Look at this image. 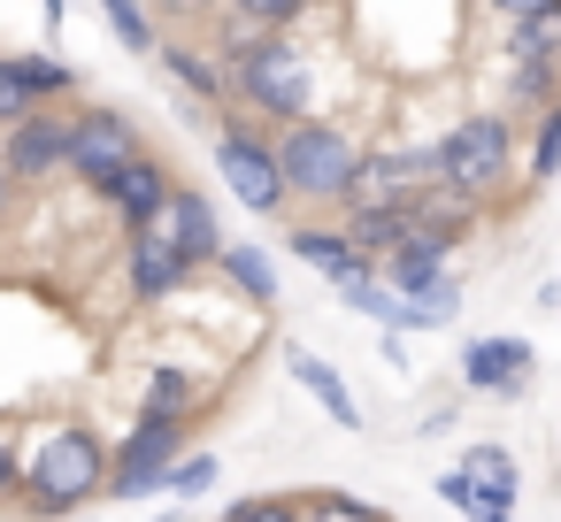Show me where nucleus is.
<instances>
[{
	"mask_svg": "<svg viewBox=\"0 0 561 522\" xmlns=\"http://www.w3.org/2000/svg\"><path fill=\"white\" fill-rule=\"evenodd\" d=\"M147 9H154V24H193V32H201L224 0H147Z\"/></svg>",
	"mask_w": 561,
	"mask_h": 522,
	"instance_id": "31",
	"label": "nucleus"
},
{
	"mask_svg": "<svg viewBox=\"0 0 561 522\" xmlns=\"http://www.w3.org/2000/svg\"><path fill=\"white\" fill-rule=\"evenodd\" d=\"M438 499H446L454 514H469V522H477V484H469L461 468H446V476H438Z\"/></svg>",
	"mask_w": 561,
	"mask_h": 522,
	"instance_id": "33",
	"label": "nucleus"
},
{
	"mask_svg": "<svg viewBox=\"0 0 561 522\" xmlns=\"http://www.w3.org/2000/svg\"><path fill=\"white\" fill-rule=\"evenodd\" d=\"M193 445V422H170V415H131V430L108 445V499H147L162 491L170 461Z\"/></svg>",
	"mask_w": 561,
	"mask_h": 522,
	"instance_id": "7",
	"label": "nucleus"
},
{
	"mask_svg": "<svg viewBox=\"0 0 561 522\" xmlns=\"http://www.w3.org/2000/svg\"><path fill=\"white\" fill-rule=\"evenodd\" d=\"M285 369H293V384H300V392H308V399H316V407H323V415H331L339 430H362V407H354V392H346V376H339V369H331L323 353H308V346H293V353H285Z\"/></svg>",
	"mask_w": 561,
	"mask_h": 522,
	"instance_id": "16",
	"label": "nucleus"
},
{
	"mask_svg": "<svg viewBox=\"0 0 561 522\" xmlns=\"http://www.w3.org/2000/svg\"><path fill=\"white\" fill-rule=\"evenodd\" d=\"M530 369H538V346L500 330V338H469L461 346V384L484 392V399H523L530 392Z\"/></svg>",
	"mask_w": 561,
	"mask_h": 522,
	"instance_id": "9",
	"label": "nucleus"
},
{
	"mask_svg": "<svg viewBox=\"0 0 561 522\" xmlns=\"http://www.w3.org/2000/svg\"><path fill=\"white\" fill-rule=\"evenodd\" d=\"M185 285H193V269L162 231H124V292H131V308H162Z\"/></svg>",
	"mask_w": 561,
	"mask_h": 522,
	"instance_id": "12",
	"label": "nucleus"
},
{
	"mask_svg": "<svg viewBox=\"0 0 561 522\" xmlns=\"http://www.w3.org/2000/svg\"><path fill=\"white\" fill-rule=\"evenodd\" d=\"M500 62H561V0L538 16L500 24Z\"/></svg>",
	"mask_w": 561,
	"mask_h": 522,
	"instance_id": "20",
	"label": "nucleus"
},
{
	"mask_svg": "<svg viewBox=\"0 0 561 522\" xmlns=\"http://www.w3.org/2000/svg\"><path fill=\"white\" fill-rule=\"evenodd\" d=\"M507 78H500V108L515 116V124H530L538 108H553L561 101V62H500Z\"/></svg>",
	"mask_w": 561,
	"mask_h": 522,
	"instance_id": "19",
	"label": "nucleus"
},
{
	"mask_svg": "<svg viewBox=\"0 0 561 522\" xmlns=\"http://www.w3.org/2000/svg\"><path fill=\"white\" fill-rule=\"evenodd\" d=\"M16 62H24V78H32V93H39V108H70V101L85 93L78 62H62L55 47H32V55H16Z\"/></svg>",
	"mask_w": 561,
	"mask_h": 522,
	"instance_id": "23",
	"label": "nucleus"
},
{
	"mask_svg": "<svg viewBox=\"0 0 561 522\" xmlns=\"http://www.w3.org/2000/svg\"><path fill=\"white\" fill-rule=\"evenodd\" d=\"M254 39H270V32H262L254 16H239V9H216V16H208V47H216L224 62H231V55H247Z\"/></svg>",
	"mask_w": 561,
	"mask_h": 522,
	"instance_id": "29",
	"label": "nucleus"
},
{
	"mask_svg": "<svg viewBox=\"0 0 561 522\" xmlns=\"http://www.w3.org/2000/svg\"><path fill=\"white\" fill-rule=\"evenodd\" d=\"M0 499H24V438L0 430Z\"/></svg>",
	"mask_w": 561,
	"mask_h": 522,
	"instance_id": "32",
	"label": "nucleus"
},
{
	"mask_svg": "<svg viewBox=\"0 0 561 522\" xmlns=\"http://www.w3.org/2000/svg\"><path fill=\"white\" fill-rule=\"evenodd\" d=\"M553 177H561V101L523 124V193H546Z\"/></svg>",
	"mask_w": 561,
	"mask_h": 522,
	"instance_id": "22",
	"label": "nucleus"
},
{
	"mask_svg": "<svg viewBox=\"0 0 561 522\" xmlns=\"http://www.w3.org/2000/svg\"><path fill=\"white\" fill-rule=\"evenodd\" d=\"M154 62L170 70V85H178V93H193V101H201V116H208V124L231 108V78H224V55H216V47H193V39H170V32H162Z\"/></svg>",
	"mask_w": 561,
	"mask_h": 522,
	"instance_id": "14",
	"label": "nucleus"
},
{
	"mask_svg": "<svg viewBox=\"0 0 561 522\" xmlns=\"http://www.w3.org/2000/svg\"><path fill=\"white\" fill-rule=\"evenodd\" d=\"M224 522H308V507H300L293 491H254V499H239Z\"/></svg>",
	"mask_w": 561,
	"mask_h": 522,
	"instance_id": "30",
	"label": "nucleus"
},
{
	"mask_svg": "<svg viewBox=\"0 0 561 522\" xmlns=\"http://www.w3.org/2000/svg\"><path fill=\"white\" fill-rule=\"evenodd\" d=\"M231 78V108H247L254 124H300V116H331L323 108V55L300 39V32H270L254 39L247 55L224 62Z\"/></svg>",
	"mask_w": 561,
	"mask_h": 522,
	"instance_id": "1",
	"label": "nucleus"
},
{
	"mask_svg": "<svg viewBox=\"0 0 561 522\" xmlns=\"http://www.w3.org/2000/svg\"><path fill=\"white\" fill-rule=\"evenodd\" d=\"M147 231H162V239L185 254V269H216V254H224V223H216V200H208L201 185H178Z\"/></svg>",
	"mask_w": 561,
	"mask_h": 522,
	"instance_id": "13",
	"label": "nucleus"
},
{
	"mask_svg": "<svg viewBox=\"0 0 561 522\" xmlns=\"http://www.w3.org/2000/svg\"><path fill=\"white\" fill-rule=\"evenodd\" d=\"M362 131L346 116H300V124H277V170H285V193L293 208H346L354 185H362Z\"/></svg>",
	"mask_w": 561,
	"mask_h": 522,
	"instance_id": "2",
	"label": "nucleus"
},
{
	"mask_svg": "<svg viewBox=\"0 0 561 522\" xmlns=\"http://www.w3.org/2000/svg\"><path fill=\"white\" fill-rule=\"evenodd\" d=\"M469 484H477V514H515V499H523V468H515V453L507 445H469L461 461H454Z\"/></svg>",
	"mask_w": 561,
	"mask_h": 522,
	"instance_id": "15",
	"label": "nucleus"
},
{
	"mask_svg": "<svg viewBox=\"0 0 561 522\" xmlns=\"http://www.w3.org/2000/svg\"><path fill=\"white\" fill-rule=\"evenodd\" d=\"M216 269L231 277V292H239V300H254V315H262V308H277V254H270V246H239V239H224Z\"/></svg>",
	"mask_w": 561,
	"mask_h": 522,
	"instance_id": "18",
	"label": "nucleus"
},
{
	"mask_svg": "<svg viewBox=\"0 0 561 522\" xmlns=\"http://www.w3.org/2000/svg\"><path fill=\"white\" fill-rule=\"evenodd\" d=\"M484 16H500V24H515V16H538V9H553V0H477Z\"/></svg>",
	"mask_w": 561,
	"mask_h": 522,
	"instance_id": "34",
	"label": "nucleus"
},
{
	"mask_svg": "<svg viewBox=\"0 0 561 522\" xmlns=\"http://www.w3.org/2000/svg\"><path fill=\"white\" fill-rule=\"evenodd\" d=\"M108 499V438L93 422H47L24 445V507L32 514H78Z\"/></svg>",
	"mask_w": 561,
	"mask_h": 522,
	"instance_id": "4",
	"label": "nucleus"
},
{
	"mask_svg": "<svg viewBox=\"0 0 561 522\" xmlns=\"http://www.w3.org/2000/svg\"><path fill=\"white\" fill-rule=\"evenodd\" d=\"M16 200H24V185H16V170H9V162H0V223L16 216Z\"/></svg>",
	"mask_w": 561,
	"mask_h": 522,
	"instance_id": "35",
	"label": "nucleus"
},
{
	"mask_svg": "<svg viewBox=\"0 0 561 522\" xmlns=\"http://www.w3.org/2000/svg\"><path fill=\"white\" fill-rule=\"evenodd\" d=\"M178 185H185V177H178V162L147 147V154H139L131 170H116V177H108V193H101V208H108V216H116L124 231H147V223L162 216V200H170Z\"/></svg>",
	"mask_w": 561,
	"mask_h": 522,
	"instance_id": "11",
	"label": "nucleus"
},
{
	"mask_svg": "<svg viewBox=\"0 0 561 522\" xmlns=\"http://www.w3.org/2000/svg\"><path fill=\"white\" fill-rule=\"evenodd\" d=\"M201 399H208V384H201V369H185V361H154V369H147V384H139V415L193 422V415H201Z\"/></svg>",
	"mask_w": 561,
	"mask_h": 522,
	"instance_id": "17",
	"label": "nucleus"
},
{
	"mask_svg": "<svg viewBox=\"0 0 561 522\" xmlns=\"http://www.w3.org/2000/svg\"><path fill=\"white\" fill-rule=\"evenodd\" d=\"M39 9H47V32H62V24H70V0H39Z\"/></svg>",
	"mask_w": 561,
	"mask_h": 522,
	"instance_id": "36",
	"label": "nucleus"
},
{
	"mask_svg": "<svg viewBox=\"0 0 561 522\" xmlns=\"http://www.w3.org/2000/svg\"><path fill=\"white\" fill-rule=\"evenodd\" d=\"M285 254H293L300 269H316L323 285H339V292H354V285H369V277H377V262L346 239V223H323V216L285 223Z\"/></svg>",
	"mask_w": 561,
	"mask_h": 522,
	"instance_id": "8",
	"label": "nucleus"
},
{
	"mask_svg": "<svg viewBox=\"0 0 561 522\" xmlns=\"http://www.w3.org/2000/svg\"><path fill=\"white\" fill-rule=\"evenodd\" d=\"M300 507H308V522H385V507H369V499H354V491H331V484L308 491Z\"/></svg>",
	"mask_w": 561,
	"mask_h": 522,
	"instance_id": "26",
	"label": "nucleus"
},
{
	"mask_svg": "<svg viewBox=\"0 0 561 522\" xmlns=\"http://www.w3.org/2000/svg\"><path fill=\"white\" fill-rule=\"evenodd\" d=\"M101 16H108V32L139 55V62H154V47H162V24H154V9L147 0H101Z\"/></svg>",
	"mask_w": 561,
	"mask_h": 522,
	"instance_id": "24",
	"label": "nucleus"
},
{
	"mask_svg": "<svg viewBox=\"0 0 561 522\" xmlns=\"http://www.w3.org/2000/svg\"><path fill=\"white\" fill-rule=\"evenodd\" d=\"M62 147H70V108H32L24 124L0 131V162L16 170V185L62 177Z\"/></svg>",
	"mask_w": 561,
	"mask_h": 522,
	"instance_id": "10",
	"label": "nucleus"
},
{
	"mask_svg": "<svg viewBox=\"0 0 561 522\" xmlns=\"http://www.w3.org/2000/svg\"><path fill=\"white\" fill-rule=\"evenodd\" d=\"M32 108H39V93H32L24 62H16V55H0V131H9V124H24Z\"/></svg>",
	"mask_w": 561,
	"mask_h": 522,
	"instance_id": "28",
	"label": "nucleus"
},
{
	"mask_svg": "<svg viewBox=\"0 0 561 522\" xmlns=\"http://www.w3.org/2000/svg\"><path fill=\"white\" fill-rule=\"evenodd\" d=\"M431 154H438V193L500 208L515 193V170H523V124L507 108H469L461 124H446V139Z\"/></svg>",
	"mask_w": 561,
	"mask_h": 522,
	"instance_id": "3",
	"label": "nucleus"
},
{
	"mask_svg": "<svg viewBox=\"0 0 561 522\" xmlns=\"http://www.w3.org/2000/svg\"><path fill=\"white\" fill-rule=\"evenodd\" d=\"M162 491H178V499H201V491H216V453H201V445H185V453L170 461V476H162Z\"/></svg>",
	"mask_w": 561,
	"mask_h": 522,
	"instance_id": "25",
	"label": "nucleus"
},
{
	"mask_svg": "<svg viewBox=\"0 0 561 522\" xmlns=\"http://www.w3.org/2000/svg\"><path fill=\"white\" fill-rule=\"evenodd\" d=\"M423 208V200H415ZM415 208H339V223H346V239L369 254V262H385L408 231H415Z\"/></svg>",
	"mask_w": 561,
	"mask_h": 522,
	"instance_id": "21",
	"label": "nucleus"
},
{
	"mask_svg": "<svg viewBox=\"0 0 561 522\" xmlns=\"http://www.w3.org/2000/svg\"><path fill=\"white\" fill-rule=\"evenodd\" d=\"M477 522H515V514H477Z\"/></svg>",
	"mask_w": 561,
	"mask_h": 522,
	"instance_id": "37",
	"label": "nucleus"
},
{
	"mask_svg": "<svg viewBox=\"0 0 561 522\" xmlns=\"http://www.w3.org/2000/svg\"><path fill=\"white\" fill-rule=\"evenodd\" d=\"M208 154H216V177L231 185V200L262 223H293V193H285V170H277V131L254 124L247 108H224L216 131H208Z\"/></svg>",
	"mask_w": 561,
	"mask_h": 522,
	"instance_id": "5",
	"label": "nucleus"
},
{
	"mask_svg": "<svg viewBox=\"0 0 561 522\" xmlns=\"http://www.w3.org/2000/svg\"><path fill=\"white\" fill-rule=\"evenodd\" d=\"M147 154V124L116 101H70V147H62V177L85 185L93 200L108 193L116 170H131Z\"/></svg>",
	"mask_w": 561,
	"mask_h": 522,
	"instance_id": "6",
	"label": "nucleus"
},
{
	"mask_svg": "<svg viewBox=\"0 0 561 522\" xmlns=\"http://www.w3.org/2000/svg\"><path fill=\"white\" fill-rule=\"evenodd\" d=\"M224 9H239V16H254L262 32H300V24L316 16V0H224Z\"/></svg>",
	"mask_w": 561,
	"mask_h": 522,
	"instance_id": "27",
	"label": "nucleus"
}]
</instances>
